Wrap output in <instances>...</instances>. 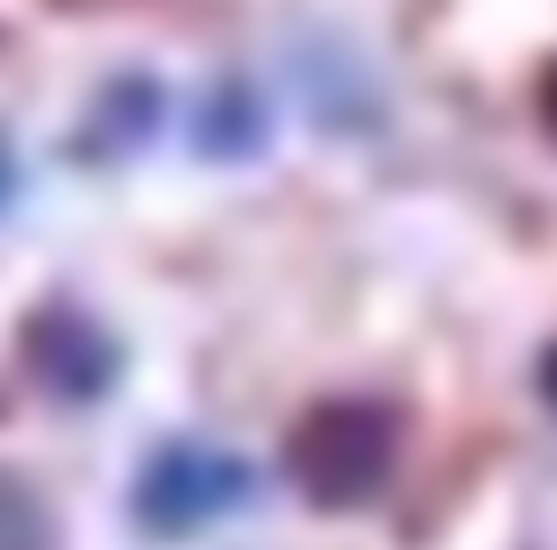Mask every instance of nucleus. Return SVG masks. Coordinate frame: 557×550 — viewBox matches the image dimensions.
I'll list each match as a JSON object with an SVG mask.
<instances>
[{"mask_svg": "<svg viewBox=\"0 0 557 550\" xmlns=\"http://www.w3.org/2000/svg\"><path fill=\"white\" fill-rule=\"evenodd\" d=\"M0 550H50V522L29 501V486L0 479Z\"/></svg>", "mask_w": 557, "mask_h": 550, "instance_id": "obj_4", "label": "nucleus"}, {"mask_svg": "<svg viewBox=\"0 0 557 550\" xmlns=\"http://www.w3.org/2000/svg\"><path fill=\"white\" fill-rule=\"evenodd\" d=\"M22 351H29V372L58 401H94L115 379V343L72 308H36L29 329H22Z\"/></svg>", "mask_w": 557, "mask_h": 550, "instance_id": "obj_3", "label": "nucleus"}, {"mask_svg": "<svg viewBox=\"0 0 557 550\" xmlns=\"http://www.w3.org/2000/svg\"><path fill=\"white\" fill-rule=\"evenodd\" d=\"M286 457H294V479L308 486L314 501H358L364 486L379 479L386 429H379V415L336 401V407H314V415L300 421L294 443H286Z\"/></svg>", "mask_w": 557, "mask_h": 550, "instance_id": "obj_2", "label": "nucleus"}, {"mask_svg": "<svg viewBox=\"0 0 557 550\" xmlns=\"http://www.w3.org/2000/svg\"><path fill=\"white\" fill-rule=\"evenodd\" d=\"M250 501V465L214 443H164L136 479V522L150 536H194Z\"/></svg>", "mask_w": 557, "mask_h": 550, "instance_id": "obj_1", "label": "nucleus"}]
</instances>
